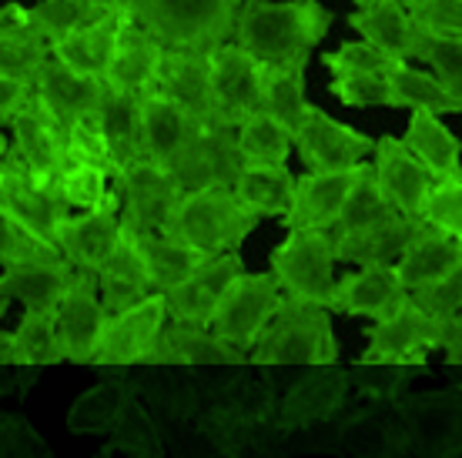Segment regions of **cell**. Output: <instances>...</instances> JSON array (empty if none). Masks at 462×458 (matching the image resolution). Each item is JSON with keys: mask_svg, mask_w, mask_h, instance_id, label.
Segmentation results:
<instances>
[{"mask_svg": "<svg viewBox=\"0 0 462 458\" xmlns=\"http://www.w3.org/2000/svg\"><path fill=\"white\" fill-rule=\"evenodd\" d=\"M131 234H134V244H138L144 271H148L151 291H162V295L178 281H185L205 258H211L164 231H131Z\"/></svg>", "mask_w": 462, "mask_h": 458, "instance_id": "obj_34", "label": "cell"}, {"mask_svg": "<svg viewBox=\"0 0 462 458\" xmlns=\"http://www.w3.org/2000/svg\"><path fill=\"white\" fill-rule=\"evenodd\" d=\"M54 254H60L58 248L37 241L31 231H23L21 224L0 207V268L17 264V261H41V258H54Z\"/></svg>", "mask_w": 462, "mask_h": 458, "instance_id": "obj_50", "label": "cell"}, {"mask_svg": "<svg viewBox=\"0 0 462 458\" xmlns=\"http://www.w3.org/2000/svg\"><path fill=\"white\" fill-rule=\"evenodd\" d=\"M432 68V74L442 80V87L456 94L462 101V37H446V34H429L422 31L416 47V58Z\"/></svg>", "mask_w": 462, "mask_h": 458, "instance_id": "obj_45", "label": "cell"}, {"mask_svg": "<svg viewBox=\"0 0 462 458\" xmlns=\"http://www.w3.org/2000/svg\"><path fill=\"white\" fill-rule=\"evenodd\" d=\"M105 14H131V0H91Z\"/></svg>", "mask_w": 462, "mask_h": 458, "instance_id": "obj_57", "label": "cell"}, {"mask_svg": "<svg viewBox=\"0 0 462 458\" xmlns=\"http://www.w3.org/2000/svg\"><path fill=\"white\" fill-rule=\"evenodd\" d=\"M258 365H336L338 342L332 311L315 301L285 298L278 315L252 348Z\"/></svg>", "mask_w": 462, "mask_h": 458, "instance_id": "obj_4", "label": "cell"}, {"mask_svg": "<svg viewBox=\"0 0 462 458\" xmlns=\"http://www.w3.org/2000/svg\"><path fill=\"white\" fill-rule=\"evenodd\" d=\"M7 151H11V144H7V138H4V134H0V160L7 158Z\"/></svg>", "mask_w": 462, "mask_h": 458, "instance_id": "obj_60", "label": "cell"}, {"mask_svg": "<svg viewBox=\"0 0 462 458\" xmlns=\"http://www.w3.org/2000/svg\"><path fill=\"white\" fill-rule=\"evenodd\" d=\"M94 275H97V291H101V305L107 308V315L151 295L148 271H144L141 252L134 244V234L127 228L121 231V241L115 244V252L107 254L105 264Z\"/></svg>", "mask_w": 462, "mask_h": 458, "instance_id": "obj_31", "label": "cell"}, {"mask_svg": "<svg viewBox=\"0 0 462 458\" xmlns=\"http://www.w3.org/2000/svg\"><path fill=\"white\" fill-rule=\"evenodd\" d=\"M231 191L258 218H285L295 195V174L289 164H242Z\"/></svg>", "mask_w": 462, "mask_h": 458, "instance_id": "obj_35", "label": "cell"}, {"mask_svg": "<svg viewBox=\"0 0 462 458\" xmlns=\"http://www.w3.org/2000/svg\"><path fill=\"white\" fill-rule=\"evenodd\" d=\"M4 21H11V14H7V7H0V23Z\"/></svg>", "mask_w": 462, "mask_h": 458, "instance_id": "obj_61", "label": "cell"}, {"mask_svg": "<svg viewBox=\"0 0 462 458\" xmlns=\"http://www.w3.org/2000/svg\"><path fill=\"white\" fill-rule=\"evenodd\" d=\"M11 127H14L11 151L27 164V171L34 174V181L47 184V188L60 184V171L68 164V138L51 124L44 107L37 104V94L17 111Z\"/></svg>", "mask_w": 462, "mask_h": 458, "instance_id": "obj_20", "label": "cell"}, {"mask_svg": "<svg viewBox=\"0 0 462 458\" xmlns=\"http://www.w3.org/2000/svg\"><path fill=\"white\" fill-rule=\"evenodd\" d=\"M11 21L31 27L34 34H41L47 44H54L60 37H68L70 31H78L84 23L105 17V11L91 4V0H41L34 7H23V4H7Z\"/></svg>", "mask_w": 462, "mask_h": 458, "instance_id": "obj_37", "label": "cell"}, {"mask_svg": "<svg viewBox=\"0 0 462 458\" xmlns=\"http://www.w3.org/2000/svg\"><path fill=\"white\" fill-rule=\"evenodd\" d=\"M242 0H131V21L154 41L178 50H201L228 44Z\"/></svg>", "mask_w": 462, "mask_h": 458, "instance_id": "obj_2", "label": "cell"}, {"mask_svg": "<svg viewBox=\"0 0 462 458\" xmlns=\"http://www.w3.org/2000/svg\"><path fill=\"white\" fill-rule=\"evenodd\" d=\"M358 174V164L342 171H309L295 178V195L285 211L289 231H332L346 195Z\"/></svg>", "mask_w": 462, "mask_h": 458, "instance_id": "obj_21", "label": "cell"}, {"mask_svg": "<svg viewBox=\"0 0 462 458\" xmlns=\"http://www.w3.org/2000/svg\"><path fill=\"white\" fill-rule=\"evenodd\" d=\"M305 68H309V58L285 60V64H262V114L278 121L291 138H295V131L301 127L305 111H309Z\"/></svg>", "mask_w": 462, "mask_h": 458, "instance_id": "obj_32", "label": "cell"}, {"mask_svg": "<svg viewBox=\"0 0 462 458\" xmlns=\"http://www.w3.org/2000/svg\"><path fill=\"white\" fill-rule=\"evenodd\" d=\"M168 321L162 291H151L148 298L134 301L121 311H111L105 321V334L97 344L91 365H144L154 362L158 338Z\"/></svg>", "mask_w": 462, "mask_h": 458, "instance_id": "obj_9", "label": "cell"}, {"mask_svg": "<svg viewBox=\"0 0 462 458\" xmlns=\"http://www.w3.org/2000/svg\"><path fill=\"white\" fill-rule=\"evenodd\" d=\"M151 91L171 97L178 107H185L188 114L201 121H221L215 111V94H211V60L201 50L164 47L162 68Z\"/></svg>", "mask_w": 462, "mask_h": 458, "instance_id": "obj_22", "label": "cell"}, {"mask_svg": "<svg viewBox=\"0 0 462 458\" xmlns=\"http://www.w3.org/2000/svg\"><path fill=\"white\" fill-rule=\"evenodd\" d=\"M336 14L322 0H242L231 41L262 64L312 58Z\"/></svg>", "mask_w": 462, "mask_h": 458, "instance_id": "obj_1", "label": "cell"}, {"mask_svg": "<svg viewBox=\"0 0 462 458\" xmlns=\"http://www.w3.org/2000/svg\"><path fill=\"white\" fill-rule=\"evenodd\" d=\"M242 271H245V264H242V258H238V252H225V254L205 258L185 281H178L174 288L164 291L168 318L191 321V325H211L221 298H225V291H228L231 281L242 275Z\"/></svg>", "mask_w": 462, "mask_h": 458, "instance_id": "obj_14", "label": "cell"}, {"mask_svg": "<svg viewBox=\"0 0 462 458\" xmlns=\"http://www.w3.org/2000/svg\"><path fill=\"white\" fill-rule=\"evenodd\" d=\"M439 348L446 352V362L452 365H462V315L442 321V334H439Z\"/></svg>", "mask_w": 462, "mask_h": 458, "instance_id": "obj_56", "label": "cell"}, {"mask_svg": "<svg viewBox=\"0 0 462 458\" xmlns=\"http://www.w3.org/2000/svg\"><path fill=\"white\" fill-rule=\"evenodd\" d=\"M127 401H131V391L125 381L105 375V381H97L91 391L74 398L68 412V428L74 435H107L127 408Z\"/></svg>", "mask_w": 462, "mask_h": 458, "instance_id": "obj_38", "label": "cell"}, {"mask_svg": "<svg viewBox=\"0 0 462 458\" xmlns=\"http://www.w3.org/2000/svg\"><path fill=\"white\" fill-rule=\"evenodd\" d=\"M74 278V264L64 254L41 258V261H17L0 268V291L17 298L27 311L58 308L60 295Z\"/></svg>", "mask_w": 462, "mask_h": 458, "instance_id": "obj_27", "label": "cell"}, {"mask_svg": "<svg viewBox=\"0 0 462 458\" xmlns=\"http://www.w3.org/2000/svg\"><path fill=\"white\" fill-rule=\"evenodd\" d=\"M154 362H162V365H242L245 352L221 342L208 325L168 318L162 338H158Z\"/></svg>", "mask_w": 462, "mask_h": 458, "instance_id": "obj_29", "label": "cell"}, {"mask_svg": "<svg viewBox=\"0 0 462 458\" xmlns=\"http://www.w3.org/2000/svg\"><path fill=\"white\" fill-rule=\"evenodd\" d=\"M111 432H115V445L111 448H125V452H138V455L154 452V445H148V442H154V435H151V418L144 415V408L134 398L127 401V408L121 412V418H117V425Z\"/></svg>", "mask_w": 462, "mask_h": 458, "instance_id": "obj_54", "label": "cell"}, {"mask_svg": "<svg viewBox=\"0 0 462 458\" xmlns=\"http://www.w3.org/2000/svg\"><path fill=\"white\" fill-rule=\"evenodd\" d=\"M348 27L395 60L416 58L419 37H422V27L412 21L402 0H372L369 7H356L348 14Z\"/></svg>", "mask_w": 462, "mask_h": 458, "instance_id": "obj_26", "label": "cell"}, {"mask_svg": "<svg viewBox=\"0 0 462 458\" xmlns=\"http://www.w3.org/2000/svg\"><path fill=\"white\" fill-rule=\"evenodd\" d=\"M235 131L238 127L225 124V121H198L185 160L174 171L185 191H195V188H231L235 184V178L242 171Z\"/></svg>", "mask_w": 462, "mask_h": 458, "instance_id": "obj_17", "label": "cell"}, {"mask_svg": "<svg viewBox=\"0 0 462 458\" xmlns=\"http://www.w3.org/2000/svg\"><path fill=\"white\" fill-rule=\"evenodd\" d=\"M412 21L429 34L462 37V0H402Z\"/></svg>", "mask_w": 462, "mask_h": 458, "instance_id": "obj_52", "label": "cell"}, {"mask_svg": "<svg viewBox=\"0 0 462 458\" xmlns=\"http://www.w3.org/2000/svg\"><path fill=\"white\" fill-rule=\"evenodd\" d=\"M402 144L426 164L436 181H452L462 178V144L449 127L442 124L439 114L429 111H412L409 127L402 134Z\"/></svg>", "mask_w": 462, "mask_h": 458, "instance_id": "obj_33", "label": "cell"}, {"mask_svg": "<svg viewBox=\"0 0 462 458\" xmlns=\"http://www.w3.org/2000/svg\"><path fill=\"white\" fill-rule=\"evenodd\" d=\"M442 321L432 318L412 295H405L393 308L369 328V348L362 362L365 365H422L432 348H439Z\"/></svg>", "mask_w": 462, "mask_h": 458, "instance_id": "obj_8", "label": "cell"}, {"mask_svg": "<svg viewBox=\"0 0 462 458\" xmlns=\"http://www.w3.org/2000/svg\"><path fill=\"white\" fill-rule=\"evenodd\" d=\"M97 121L105 127L107 148L115 154L117 171L127 168L131 160L144 158L141 154V94L115 91L105 84V94L97 104Z\"/></svg>", "mask_w": 462, "mask_h": 458, "instance_id": "obj_36", "label": "cell"}, {"mask_svg": "<svg viewBox=\"0 0 462 458\" xmlns=\"http://www.w3.org/2000/svg\"><path fill=\"white\" fill-rule=\"evenodd\" d=\"M291 148L299 151L301 164L309 171H342V168L358 164L365 154H372L375 138L342 124L332 114H325L322 107L309 104L305 121L291 138Z\"/></svg>", "mask_w": 462, "mask_h": 458, "instance_id": "obj_12", "label": "cell"}, {"mask_svg": "<svg viewBox=\"0 0 462 458\" xmlns=\"http://www.w3.org/2000/svg\"><path fill=\"white\" fill-rule=\"evenodd\" d=\"M34 94L44 114L51 117V124L68 138V127L78 117L97 111L101 94H105V78H91V74L60 64L58 58H47L34 78Z\"/></svg>", "mask_w": 462, "mask_h": 458, "instance_id": "obj_16", "label": "cell"}, {"mask_svg": "<svg viewBox=\"0 0 462 458\" xmlns=\"http://www.w3.org/2000/svg\"><path fill=\"white\" fill-rule=\"evenodd\" d=\"M211 94L215 111L225 124L238 127L245 117L262 111V60L252 58L238 44H221L208 50Z\"/></svg>", "mask_w": 462, "mask_h": 458, "instance_id": "obj_13", "label": "cell"}, {"mask_svg": "<svg viewBox=\"0 0 462 458\" xmlns=\"http://www.w3.org/2000/svg\"><path fill=\"white\" fill-rule=\"evenodd\" d=\"M7 305H11V298L0 291V321H4V315H7Z\"/></svg>", "mask_w": 462, "mask_h": 458, "instance_id": "obj_59", "label": "cell"}, {"mask_svg": "<svg viewBox=\"0 0 462 458\" xmlns=\"http://www.w3.org/2000/svg\"><path fill=\"white\" fill-rule=\"evenodd\" d=\"M272 278L285 298L315 301L332 311L336 295V248L332 231H289L272 252Z\"/></svg>", "mask_w": 462, "mask_h": 458, "instance_id": "obj_5", "label": "cell"}, {"mask_svg": "<svg viewBox=\"0 0 462 458\" xmlns=\"http://www.w3.org/2000/svg\"><path fill=\"white\" fill-rule=\"evenodd\" d=\"M115 191L121 195V224L127 231H164L185 195L178 174L148 158L121 168L115 174Z\"/></svg>", "mask_w": 462, "mask_h": 458, "instance_id": "obj_7", "label": "cell"}, {"mask_svg": "<svg viewBox=\"0 0 462 458\" xmlns=\"http://www.w3.org/2000/svg\"><path fill=\"white\" fill-rule=\"evenodd\" d=\"M51 58V44L17 21L0 23V74L34 84L41 64Z\"/></svg>", "mask_w": 462, "mask_h": 458, "instance_id": "obj_41", "label": "cell"}, {"mask_svg": "<svg viewBox=\"0 0 462 458\" xmlns=\"http://www.w3.org/2000/svg\"><path fill=\"white\" fill-rule=\"evenodd\" d=\"M419 221H426L432 228L446 231L449 238H456L462 244V178L432 184Z\"/></svg>", "mask_w": 462, "mask_h": 458, "instance_id": "obj_49", "label": "cell"}, {"mask_svg": "<svg viewBox=\"0 0 462 458\" xmlns=\"http://www.w3.org/2000/svg\"><path fill=\"white\" fill-rule=\"evenodd\" d=\"M201 117L188 114L171 97L158 91L141 94V154L168 171H178L188 154V144L195 138Z\"/></svg>", "mask_w": 462, "mask_h": 458, "instance_id": "obj_19", "label": "cell"}, {"mask_svg": "<svg viewBox=\"0 0 462 458\" xmlns=\"http://www.w3.org/2000/svg\"><path fill=\"white\" fill-rule=\"evenodd\" d=\"M462 264V244L449 238L446 231L432 228L426 221H419V228L412 231V238L405 244V252L399 254V261L393 264L395 278L402 281L405 291L426 288L432 281H439Z\"/></svg>", "mask_w": 462, "mask_h": 458, "instance_id": "obj_24", "label": "cell"}, {"mask_svg": "<svg viewBox=\"0 0 462 458\" xmlns=\"http://www.w3.org/2000/svg\"><path fill=\"white\" fill-rule=\"evenodd\" d=\"M0 184H4V164H0Z\"/></svg>", "mask_w": 462, "mask_h": 458, "instance_id": "obj_63", "label": "cell"}, {"mask_svg": "<svg viewBox=\"0 0 462 458\" xmlns=\"http://www.w3.org/2000/svg\"><path fill=\"white\" fill-rule=\"evenodd\" d=\"M389 87H393V107H409V111H429V114H462V101L456 94L442 87V80L429 70L409 68L402 60L399 68L389 74Z\"/></svg>", "mask_w": 462, "mask_h": 458, "instance_id": "obj_39", "label": "cell"}, {"mask_svg": "<svg viewBox=\"0 0 462 458\" xmlns=\"http://www.w3.org/2000/svg\"><path fill=\"white\" fill-rule=\"evenodd\" d=\"M121 231H125V224H121V195L111 188V195L101 207L78 211V215H68L60 221L54 244L74 268L97 271L121 241Z\"/></svg>", "mask_w": 462, "mask_h": 458, "instance_id": "obj_15", "label": "cell"}, {"mask_svg": "<svg viewBox=\"0 0 462 458\" xmlns=\"http://www.w3.org/2000/svg\"><path fill=\"white\" fill-rule=\"evenodd\" d=\"M235 144L242 164H289L291 154V134L262 111L238 124Z\"/></svg>", "mask_w": 462, "mask_h": 458, "instance_id": "obj_42", "label": "cell"}, {"mask_svg": "<svg viewBox=\"0 0 462 458\" xmlns=\"http://www.w3.org/2000/svg\"><path fill=\"white\" fill-rule=\"evenodd\" d=\"M322 64L332 74H393L402 60L389 58L369 41H348L332 54H322Z\"/></svg>", "mask_w": 462, "mask_h": 458, "instance_id": "obj_48", "label": "cell"}, {"mask_svg": "<svg viewBox=\"0 0 462 458\" xmlns=\"http://www.w3.org/2000/svg\"><path fill=\"white\" fill-rule=\"evenodd\" d=\"M409 295H412L432 318H439V321H449V318H456V315H462V264L452 268L446 278H439V281H432V285H426V288H416V291H409Z\"/></svg>", "mask_w": 462, "mask_h": 458, "instance_id": "obj_53", "label": "cell"}, {"mask_svg": "<svg viewBox=\"0 0 462 458\" xmlns=\"http://www.w3.org/2000/svg\"><path fill=\"white\" fill-rule=\"evenodd\" d=\"M68 160H81V164L105 168L111 178L117 174L115 154H111V148H107L105 127H101V121H97V111L78 117V121L68 127Z\"/></svg>", "mask_w": 462, "mask_h": 458, "instance_id": "obj_46", "label": "cell"}, {"mask_svg": "<svg viewBox=\"0 0 462 458\" xmlns=\"http://www.w3.org/2000/svg\"><path fill=\"white\" fill-rule=\"evenodd\" d=\"M131 23V14H105L97 21L84 23L78 31H70L68 37H60L51 44V58H58L60 64L91 74V78H105L107 60L115 54L117 37Z\"/></svg>", "mask_w": 462, "mask_h": 458, "instance_id": "obj_30", "label": "cell"}, {"mask_svg": "<svg viewBox=\"0 0 462 458\" xmlns=\"http://www.w3.org/2000/svg\"><path fill=\"white\" fill-rule=\"evenodd\" d=\"M282 305H285V291L278 288L272 271H262V275L242 271L225 291L208 328L218 334L221 342H228L231 348L248 355Z\"/></svg>", "mask_w": 462, "mask_h": 458, "instance_id": "obj_6", "label": "cell"}, {"mask_svg": "<svg viewBox=\"0 0 462 458\" xmlns=\"http://www.w3.org/2000/svg\"><path fill=\"white\" fill-rule=\"evenodd\" d=\"M328 94L346 107H393L389 74H332Z\"/></svg>", "mask_w": 462, "mask_h": 458, "instance_id": "obj_47", "label": "cell"}, {"mask_svg": "<svg viewBox=\"0 0 462 458\" xmlns=\"http://www.w3.org/2000/svg\"><path fill=\"white\" fill-rule=\"evenodd\" d=\"M115 181L105 168H94V164H81V160H68L64 171H60V195L70 207L78 211H94L101 207L111 195V184Z\"/></svg>", "mask_w": 462, "mask_h": 458, "instance_id": "obj_44", "label": "cell"}, {"mask_svg": "<svg viewBox=\"0 0 462 458\" xmlns=\"http://www.w3.org/2000/svg\"><path fill=\"white\" fill-rule=\"evenodd\" d=\"M409 291L395 278L393 264H365L358 271L336 278V295H332V311L356 315V318L382 321L393 315V308Z\"/></svg>", "mask_w": 462, "mask_h": 458, "instance_id": "obj_23", "label": "cell"}, {"mask_svg": "<svg viewBox=\"0 0 462 458\" xmlns=\"http://www.w3.org/2000/svg\"><path fill=\"white\" fill-rule=\"evenodd\" d=\"M0 455L4 458H47L44 435L21 415H0Z\"/></svg>", "mask_w": 462, "mask_h": 458, "instance_id": "obj_51", "label": "cell"}, {"mask_svg": "<svg viewBox=\"0 0 462 458\" xmlns=\"http://www.w3.org/2000/svg\"><path fill=\"white\" fill-rule=\"evenodd\" d=\"M54 318H58V334L60 344H64V362L91 365L107 321V308L101 305L94 271L74 268V278H70L68 291L60 295Z\"/></svg>", "mask_w": 462, "mask_h": 458, "instance_id": "obj_11", "label": "cell"}, {"mask_svg": "<svg viewBox=\"0 0 462 458\" xmlns=\"http://www.w3.org/2000/svg\"><path fill=\"white\" fill-rule=\"evenodd\" d=\"M389 215H395V207L389 205V197L382 195L379 181H375V168L358 160V174L356 181H352V188H348L346 205L338 211V221L332 224V234L365 228V224L389 218Z\"/></svg>", "mask_w": 462, "mask_h": 458, "instance_id": "obj_43", "label": "cell"}, {"mask_svg": "<svg viewBox=\"0 0 462 458\" xmlns=\"http://www.w3.org/2000/svg\"><path fill=\"white\" fill-rule=\"evenodd\" d=\"M416 228L419 218H405V215L395 211V215L372 221L365 228L332 234L336 261L358 264V268H365V264H395Z\"/></svg>", "mask_w": 462, "mask_h": 458, "instance_id": "obj_25", "label": "cell"}, {"mask_svg": "<svg viewBox=\"0 0 462 458\" xmlns=\"http://www.w3.org/2000/svg\"><path fill=\"white\" fill-rule=\"evenodd\" d=\"M258 215L235 197L231 188H195L185 191L164 234L185 241L205 254L238 252L242 241L258 228Z\"/></svg>", "mask_w": 462, "mask_h": 458, "instance_id": "obj_3", "label": "cell"}, {"mask_svg": "<svg viewBox=\"0 0 462 458\" xmlns=\"http://www.w3.org/2000/svg\"><path fill=\"white\" fill-rule=\"evenodd\" d=\"M164 58V44L154 41L148 31H141L138 23L131 21L117 37V47L105 70V84L115 91L125 94H144L154 87L158 68Z\"/></svg>", "mask_w": 462, "mask_h": 458, "instance_id": "obj_28", "label": "cell"}, {"mask_svg": "<svg viewBox=\"0 0 462 458\" xmlns=\"http://www.w3.org/2000/svg\"><path fill=\"white\" fill-rule=\"evenodd\" d=\"M372 154H375V164H372L375 168V181H379L382 195L389 197V205L399 215H405V218H419L429 191L436 184L432 171L405 148L402 138H393V134L375 141Z\"/></svg>", "mask_w": 462, "mask_h": 458, "instance_id": "obj_18", "label": "cell"}, {"mask_svg": "<svg viewBox=\"0 0 462 458\" xmlns=\"http://www.w3.org/2000/svg\"><path fill=\"white\" fill-rule=\"evenodd\" d=\"M14 338V365H60L64 344L58 334L54 308L47 311H23L21 325L11 332Z\"/></svg>", "mask_w": 462, "mask_h": 458, "instance_id": "obj_40", "label": "cell"}, {"mask_svg": "<svg viewBox=\"0 0 462 458\" xmlns=\"http://www.w3.org/2000/svg\"><path fill=\"white\" fill-rule=\"evenodd\" d=\"M34 97V84L0 74V124H11L17 111Z\"/></svg>", "mask_w": 462, "mask_h": 458, "instance_id": "obj_55", "label": "cell"}, {"mask_svg": "<svg viewBox=\"0 0 462 458\" xmlns=\"http://www.w3.org/2000/svg\"><path fill=\"white\" fill-rule=\"evenodd\" d=\"M352 4H356V7H369L372 0H352Z\"/></svg>", "mask_w": 462, "mask_h": 458, "instance_id": "obj_62", "label": "cell"}, {"mask_svg": "<svg viewBox=\"0 0 462 458\" xmlns=\"http://www.w3.org/2000/svg\"><path fill=\"white\" fill-rule=\"evenodd\" d=\"M0 362H11V365H14V338H11V332H0Z\"/></svg>", "mask_w": 462, "mask_h": 458, "instance_id": "obj_58", "label": "cell"}, {"mask_svg": "<svg viewBox=\"0 0 462 458\" xmlns=\"http://www.w3.org/2000/svg\"><path fill=\"white\" fill-rule=\"evenodd\" d=\"M4 164V184H0V207L11 215L23 231H31L37 241H44L51 248H58L54 238H58L60 221L70 215V205L60 195V184L47 188V184H37L34 174L27 171L14 151H7V158L0 160Z\"/></svg>", "mask_w": 462, "mask_h": 458, "instance_id": "obj_10", "label": "cell"}]
</instances>
